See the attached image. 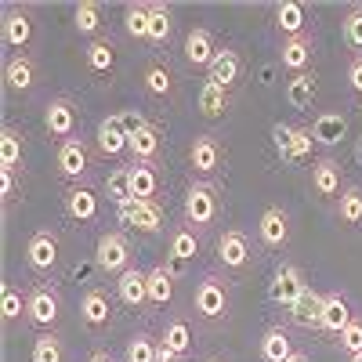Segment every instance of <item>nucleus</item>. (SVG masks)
I'll use <instances>...</instances> for the list:
<instances>
[{"mask_svg": "<svg viewBox=\"0 0 362 362\" xmlns=\"http://www.w3.org/2000/svg\"><path fill=\"white\" fill-rule=\"evenodd\" d=\"M181 218H185V225L203 235L218 225L221 218V189L214 185V181L206 177H192V185L185 189V206H181Z\"/></svg>", "mask_w": 362, "mask_h": 362, "instance_id": "nucleus-1", "label": "nucleus"}, {"mask_svg": "<svg viewBox=\"0 0 362 362\" xmlns=\"http://www.w3.org/2000/svg\"><path fill=\"white\" fill-rule=\"evenodd\" d=\"M192 308L203 322H225L228 312H232V286L228 279L221 276L218 268H210L199 276L196 283V293H192Z\"/></svg>", "mask_w": 362, "mask_h": 362, "instance_id": "nucleus-2", "label": "nucleus"}, {"mask_svg": "<svg viewBox=\"0 0 362 362\" xmlns=\"http://www.w3.org/2000/svg\"><path fill=\"white\" fill-rule=\"evenodd\" d=\"M58 319H62V290L54 283H40L29 290V300H25V322L37 326L40 334L44 329H54Z\"/></svg>", "mask_w": 362, "mask_h": 362, "instance_id": "nucleus-3", "label": "nucleus"}, {"mask_svg": "<svg viewBox=\"0 0 362 362\" xmlns=\"http://www.w3.org/2000/svg\"><path fill=\"white\" fill-rule=\"evenodd\" d=\"M95 264L98 272H105V276H124V272L134 264V254H131V239L119 232V228H109L98 235V247H95Z\"/></svg>", "mask_w": 362, "mask_h": 362, "instance_id": "nucleus-4", "label": "nucleus"}, {"mask_svg": "<svg viewBox=\"0 0 362 362\" xmlns=\"http://www.w3.org/2000/svg\"><path fill=\"white\" fill-rule=\"evenodd\" d=\"M308 290V279H305V268L293 264V261H283L276 272H272V283H268V300L279 308H293L300 297Z\"/></svg>", "mask_w": 362, "mask_h": 362, "instance_id": "nucleus-5", "label": "nucleus"}, {"mask_svg": "<svg viewBox=\"0 0 362 362\" xmlns=\"http://www.w3.org/2000/svg\"><path fill=\"white\" fill-rule=\"evenodd\" d=\"M116 221L131 225L145 235H156L167 225V210H163L160 199H127L124 206H116Z\"/></svg>", "mask_w": 362, "mask_h": 362, "instance_id": "nucleus-6", "label": "nucleus"}, {"mask_svg": "<svg viewBox=\"0 0 362 362\" xmlns=\"http://www.w3.org/2000/svg\"><path fill=\"white\" fill-rule=\"evenodd\" d=\"M0 33H4V47H11L15 54H22L29 44H33V33H37L33 8H29V4H4Z\"/></svg>", "mask_w": 362, "mask_h": 362, "instance_id": "nucleus-7", "label": "nucleus"}, {"mask_svg": "<svg viewBox=\"0 0 362 362\" xmlns=\"http://www.w3.org/2000/svg\"><path fill=\"white\" fill-rule=\"evenodd\" d=\"M54 167H58V177H66L69 185H80L90 174V167H95V153H90V145L83 138H69V141L58 145Z\"/></svg>", "mask_w": 362, "mask_h": 362, "instance_id": "nucleus-8", "label": "nucleus"}, {"mask_svg": "<svg viewBox=\"0 0 362 362\" xmlns=\"http://www.w3.org/2000/svg\"><path fill=\"white\" fill-rule=\"evenodd\" d=\"M44 131H47L58 145L69 141V138H76V131H80V105H76L69 95L51 98L47 109H44Z\"/></svg>", "mask_w": 362, "mask_h": 362, "instance_id": "nucleus-9", "label": "nucleus"}, {"mask_svg": "<svg viewBox=\"0 0 362 362\" xmlns=\"http://www.w3.org/2000/svg\"><path fill=\"white\" fill-rule=\"evenodd\" d=\"M58 257H62V243H58V232L51 228H40L29 235L25 243V268L37 272V276H51L58 268Z\"/></svg>", "mask_w": 362, "mask_h": 362, "instance_id": "nucleus-10", "label": "nucleus"}, {"mask_svg": "<svg viewBox=\"0 0 362 362\" xmlns=\"http://www.w3.org/2000/svg\"><path fill=\"white\" fill-rule=\"evenodd\" d=\"M254 261V243L243 228H225L218 235V264L225 272H243Z\"/></svg>", "mask_w": 362, "mask_h": 362, "instance_id": "nucleus-11", "label": "nucleus"}, {"mask_svg": "<svg viewBox=\"0 0 362 362\" xmlns=\"http://www.w3.org/2000/svg\"><path fill=\"white\" fill-rule=\"evenodd\" d=\"M189 167L196 177H210L225 167V145L214 134H196L189 145Z\"/></svg>", "mask_w": 362, "mask_h": 362, "instance_id": "nucleus-12", "label": "nucleus"}, {"mask_svg": "<svg viewBox=\"0 0 362 362\" xmlns=\"http://www.w3.org/2000/svg\"><path fill=\"white\" fill-rule=\"evenodd\" d=\"M290 214L283 206H264V214L257 218V239L264 250H286L290 247Z\"/></svg>", "mask_w": 362, "mask_h": 362, "instance_id": "nucleus-13", "label": "nucleus"}, {"mask_svg": "<svg viewBox=\"0 0 362 362\" xmlns=\"http://www.w3.org/2000/svg\"><path fill=\"white\" fill-rule=\"evenodd\" d=\"M312 192L319 199H341V192H344V167L334 156H319L312 163Z\"/></svg>", "mask_w": 362, "mask_h": 362, "instance_id": "nucleus-14", "label": "nucleus"}, {"mask_svg": "<svg viewBox=\"0 0 362 362\" xmlns=\"http://www.w3.org/2000/svg\"><path fill=\"white\" fill-rule=\"evenodd\" d=\"M37 76H40V69H37V58L29 54V51L4 58V87H8V90H18V95H25V90L37 87Z\"/></svg>", "mask_w": 362, "mask_h": 362, "instance_id": "nucleus-15", "label": "nucleus"}, {"mask_svg": "<svg viewBox=\"0 0 362 362\" xmlns=\"http://www.w3.org/2000/svg\"><path fill=\"white\" fill-rule=\"evenodd\" d=\"M322 308H326V293H319L315 286H308L305 297H300L297 305L286 312V319H290V326L312 334V329H322Z\"/></svg>", "mask_w": 362, "mask_h": 362, "instance_id": "nucleus-16", "label": "nucleus"}, {"mask_svg": "<svg viewBox=\"0 0 362 362\" xmlns=\"http://www.w3.org/2000/svg\"><path fill=\"white\" fill-rule=\"evenodd\" d=\"M116 297L124 300L127 308H134V312L153 308V305H148V272H141L138 264H131L124 276L116 279Z\"/></svg>", "mask_w": 362, "mask_h": 362, "instance_id": "nucleus-17", "label": "nucleus"}, {"mask_svg": "<svg viewBox=\"0 0 362 362\" xmlns=\"http://www.w3.org/2000/svg\"><path fill=\"white\" fill-rule=\"evenodd\" d=\"M62 206H66V218L73 221H95L98 218V192L87 185V181H80V185H66L62 192Z\"/></svg>", "mask_w": 362, "mask_h": 362, "instance_id": "nucleus-18", "label": "nucleus"}, {"mask_svg": "<svg viewBox=\"0 0 362 362\" xmlns=\"http://www.w3.org/2000/svg\"><path fill=\"white\" fill-rule=\"evenodd\" d=\"M239 76H243V58H239V51L228 47V44L218 47L214 62L206 66V83H218V87L232 90V87L239 83Z\"/></svg>", "mask_w": 362, "mask_h": 362, "instance_id": "nucleus-19", "label": "nucleus"}, {"mask_svg": "<svg viewBox=\"0 0 362 362\" xmlns=\"http://www.w3.org/2000/svg\"><path fill=\"white\" fill-rule=\"evenodd\" d=\"M80 322L87 329H95V334L112 322V300H109L105 290H98V286L83 290V297H80Z\"/></svg>", "mask_w": 362, "mask_h": 362, "instance_id": "nucleus-20", "label": "nucleus"}, {"mask_svg": "<svg viewBox=\"0 0 362 362\" xmlns=\"http://www.w3.org/2000/svg\"><path fill=\"white\" fill-rule=\"evenodd\" d=\"M351 319H355L351 300H348L341 290H329V293H326V308H322V334L341 337L344 329L351 326Z\"/></svg>", "mask_w": 362, "mask_h": 362, "instance_id": "nucleus-21", "label": "nucleus"}, {"mask_svg": "<svg viewBox=\"0 0 362 362\" xmlns=\"http://www.w3.org/2000/svg\"><path fill=\"white\" fill-rule=\"evenodd\" d=\"M127 153L134 163H156L160 167V156H163V131L156 124H145L138 134H131V145Z\"/></svg>", "mask_w": 362, "mask_h": 362, "instance_id": "nucleus-22", "label": "nucleus"}, {"mask_svg": "<svg viewBox=\"0 0 362 362\" xmlns=\"http://www.w3.org/2000/svg\"><path fill=\"white\" fill-rule=\"evenodd\" d=\"M174 283H177V268L170 261H160V264L148 268V305L167 308L174 300Z\"/></svg>", "mask_w": 362, "mask_h": 362, "instance_id": "nucleus-23", "label": "nucleus"}, {"mask_svg": "<svg viewBox=\"0 0 362 362\" xmlns=\"http://www.w3.org/2000/svg\"><path fill=\"white\" fill-rule=\"evenodd\" d=\"M312 58H315V40L312 37H293L279 44V66L286 73H308L312 69Z\"/></svg>", "mask_w": 362, "mask_h": 362, "instance_id": "nucleus-24", "label": "nucleus"}, {"mask_svg": "<svg viewBox=\"0 0 362 362\" xmlns=\"http://www.w3.org/2000/svg\"><path fill=\"white\" fill-rule=\"evenodd\" d=\"M127 145H131V138H127L124 124H119V112H109L98 124V153L109 160H119L127 153Z\"/></svg>", "mask_w": 362, "mask_h": 362, "instance_id": "nucleus-25", "label": "nucleus"}, {"mask_svg": "<svg viewBox=\"0 0 362 362\" xmlns=\"http://www.w3.org/2000/svg\"><path fill=\"white\" fill-rule=\"evenodd\" d=\"M127 177H131V199H160L163 177H160L156 163H131Z\"/></svg>", "mask_w": 362, "mask_h": 362, "instance_id": "nucleus-26", "label": "nucleus"}, {"mask_svg": "<svg viewBox=\"0 0 362 362\" xmlns=\"http://www.w3.org/2000/svg\"><path fill=\"white\" fill-rule=\"evenodd\" d=\"M276 29L283 33V40L293 37H308V11L297 0H279L276 4Z\"/></svg>", "mask_w": 362, "mask_h": 362, "instance_id": "nucleus-27", "label": "nucleus"}, {"mask_svg": "<svg viewBox=\"0 0 362 362\" xmlns=\"http://www.w3.org/2000/svg\"><path fill=\"white\" fill-rule=\"evenodd\" d=\"M160 341H163L170 351H177L185 362L196 355V337H192V326H189V319H181V315H174V319H167V322H163V329H160Z\"/></svg>", "mask_w": 362, "mask_h": 362, "instance_id": "nucleus-28", "label": "nucleus"}, {"mask_svg": "<svg viewBox=\"0 0 362 362\" xmlns=\"http://www.w3.org/2000/svg\"><path fill=\"white\" fill-rule=\"evenodd\" d=\"M272 138H276V148L283 160H300L312 148V131H300L290 124H276L272 127Z\"/></svg>", "mask_w": 362, "mask_h": 362, "instance_id": "nucleus-29", "label": "nucleus"}, {"mask_svg": "<svg viewBox=\"0 0 362 362\" xmlns=\"http://www.w3.org/2000/svg\"><path fill=\"white\" fill-rule=\"evenodd\" d=\"M293 341H290V329L286 326H268L261 334V344H257V355L261 362H286L293 355Z\"/></svg>", "mask_w": 362, "mask_h": 362, "instance_id": "nucleus-30", "label": "nucleus"}, {"mask_svg": "<svg viewBox=\"0 0 362 362\" xmlns=\"http://www.w3.org/2000/svg\"><path fill=\"white\" fill-rule=\"evenodd\" d=\"M214 54H218V44H214V37H210V29H203V25L189 29V37H185V62L196 66V69H206L210 62H214Z\"/></svg>", "mask_w": 362, "mask_h": 362, "instance_id": "nucleus-31", "label": "nucleus"}, {"mask_svg": "<svg viewBox=\"0 0 362 362\" xmlns=\"http://www.w3.org/2000/svg\"><path fill=\"white\" fill-rule=\"evenodd\" d=\"M199 254V235L189 228V225H174L170 235H167V261L177 268V264H185Z\"/></svg>", "mask_w": 362, "mask_h": 362, "instance_id": "nucleus-32", "label": "nucleus"}, {"mask_svg": "<svg viewBox=\"0 0 362 362\" xmlns=\"http://www.w3.org/2000/svg\"><path fill=\"white\" fill-rule=\"evenodd\" d=\"M141 83L153 98H174L177 95V76L167 62H148L141 73Z\"/></svg>", "mask_w": 362, "mask_h": 362, "instance_id": "nucleus-33", "label": "nucleus"}, {"mask_svg": "<svg viewBox=\"0 0 362 362\" xmlns=\"http://www.w3.org/2000/svg\"><path fill=\"white\" fill-rule=\"evenodd\" d=\"M228 105H232V90H225V87H218V83H206V80H203V87L196 90V109H199V116L221 119V116L228 112Z\"/></svg>", "mask_w": 362, "mask_h": 362, "instance_id": "nucleus-34", "label": "nucleus"}, {"mask_svg": "<svg viewBox=\"0 0 362 362\" xmlns=\"http://www.w3.org/2000/svg\"><path fill=\"white\" fill-rule=\"evenodd\" d=\"M308 131H312V141H319V145H337L348 134V116H341V112H319Z\"/></svg>", "mask_w": 362, "mask_h": 362, "instance_id": "nucleus-35", "label": "nucleus"}, {"mask_svg": "<svg viewBox=\"0 0 362 362\" xmlns=\"http://www.w3.org/2000/svg\"><path fill=\"white\" fill-rule=\"evenodd\" d=\"M83 62H87L90 73H98V76L112 73L116 69V40L112 37H95L87 44V51H83Z\"/></svg>", "mask_w": 362, "mask_h": 362, "instance_id": "nucleus-36", "label": "nucleus"}, {"mask_svg": "<svg viewBox=\"0 0 362 362\" xmlns=\"http://www.w3.org/2000/svg\"><path fill=\"white\" fill-rule=\"evenodd\" d=\"M174 37V8L148 4V47H167Z\"/></svg>", "mask_w": 362, "mask_h": 362, "instance_id": "nucleus-37", "label": "nucleus"}, {"mask_svg": "<svg viewBox=\"0 0 362 362\" xmlns=\"http://www.w3.org/2000/svg\"><path fill=\"white\" fill-rule=\"evenodd\" d=\"M22 156H25V134L15 124H4L0 127V170H18Z\"/></svg>", "mask_w": 362, "mask_h": 362, "instance_id": "nucleus-38", "label": "nucleus"}, {"mask_svg": "<svg viewBox=\"0 0 362 362\" xmlns=\"http://www.w3.org/2000/svg\"><path fill=\"white\" fill-rule=\"evenodd\" d=\"M25 300H29V290H22L18 283H4V290H0V319L8 326L25 319Z\"/></svg>", "mask_w": 362, "mask_h": 362, "instance_id": "nucleus-39", "label": "nucleus"}, {"mask_svg": "<svg viewBox=\"0 0 362 362\" xmlns=\"http://www.w3.org/2000/svg\"><path fill=\"white\" fill-rule=\"evenodd\" d=\"M29 362H66V344L54 329H44L37 334L33 348H29Z\"/></svg>", "mask_w": 362, "mask_h": 362, "instance_id": "nucleus-40", "label": "nucleus"}, {"mask_svg": "<svg viewBox=\"0 0 362 362\" xmlns=\"http://www.w3.org/2000/svg\"><path fill=\"white\" fill-rule=\"evenodd\" d=\"M73 25H76V33L83 37H102L98 29H102V4L98 0H80V4L73 8Z\"/></svg>", "mask_w": 362, "mask_h": 362, "instance_id": "nucleus-41", "label": "nucleus"}, {"mask_svg": "<svg viewBox=\"0 0 362 362\" xmlns=\"http://www.w3.org/2000/svg\"><path fill=\"white\" fill-rule=\"evenodd\" d=\"M156 355H160V337H153L148 329L131 334V341L124 348V362H156Z\"/></svg>", "mask_w": 362, "mask_h": 362, "instance_id": "nucleus-42", "label": "nucleus"}, {"mask_svg": "<svg viewBox=\"0 0 362 362\" xmlns=\"http://www.w3.org/2000/svg\"><path fill=\"white\" fill-rule=\"evenodd\" d=\"M286 102L293 109H312L315 102V73H297L286 80Z\"/></svg>", "mask_w": 362, "mask_h": 362, "instance_id": "nucleus-43", "label": "nucleus"}, {"mask_svg": "<svg viewBox=\"0 0 362 362\" xmlns=\"http://www.w3.org/2000/svg\"><path fill=\"white\" fill-rule=\"evenodd\" d=\"M337 218H341L344 228L362 225V185H344V192L337 199Z\"/></svg>", "mask_w": 362, "mask_h": 362, "instance_id": "nucleus-44", "label": "nucleus"}, {"mask_svg": "<svg viewBox=\"0 0 362 362\" xmlns=\"http://www.w3.org/2000/svg\"><path fill=\"white\" fill-rule=\"evenodd\" d=\"M124 29H127L131 40L148 44V4L145 0H134V4L124 8Z\"/></svg>", "mask_w": 362, "mask_h": 362, "instance_id": "nucleus-45", "label": "nucleus"}, {"mask_svg": "<svg viewBox=\"0 0 362 362\" xmlns=\"http://www.w3.org/2000/svg\"><path fill=\"white\" fill-rule=\"evenodd\" d=\"M341 37H344V44H348L351 51L362 54V4H355V8L344 11V18H341Z\"/></svg>", "mask_w": 362, "mask_h": 362, "instance_id": "nucleus-46", "label": "nucleus"}, {"mask_svg": "<svg viewBox=\"0 0 362 362\" xmlns=\"http://www.w3.org/2000/svg\"><path fill=\"white\" fill-rule=\"evenodd\" d=\"M105 196L112 206H124L131 199V177H127V167H116L109 177H105Z\"/></svg>", "mask_w": 362, "mask_h": 362, "instance_id": "nucleus-47", "label": "nucleus"}, {"mask_svg": "<svg viewBox=\"0 0 362 362\" xmlns=\"http://www.w3.org/2000/svg\"><path fill=\"white\" fill-rule=\"evenodd\" d=\"M337 344H341V351H344L348 358L362 355V319H351V326L337 337Z\"/></svg>", "mask_w": 362, "mask_h": 362, "instance_id": "nucleus-48", "label": "nucleus"}, {"mask_svg": "<svg viewBox=\"0 0 362 362\" xmlns=\"http://www.w3.org/2000/svg\"><path fill=\"white\" fill-rule=\"evenodd\" d=\"M18 192H22L18 170H0V203H4V210L18 199Z\"/></svg>", "mask_w": 362, "mask_h": 362, "instance_id": "nucleus-49", "label": "nucleus"}, {"mask_svg": "<svg viewBox=\"0 0 362 362\" xmlns=\"http://www.w3.org/2000/svg\"><path fill=\"white\" fill-rule=\"evenodd\" d=\"M119 124H124V131H127V138H131V134H138V131L148 124V119H145V112H138V109H124V112H119Z\"/></svg>", "mask_w": 362, "mask_h": 362, "instance_id": "nucleus-50", "label": "nucleus"}, {"mask_svg": "<svg viewBox=\"0 0 362 362\" xmlns=\"http://www.w3.org/2000/svg\"><path fill=\"white\" fill-rule=\"evenodd\" d=\"M348 87L355 90V95H362V54H355L348 62Z\"/></svg>", "mask_w": 362, "mask_h": 362, "instance_id": "nucleus-51", "label": "nucleus"}, {"mask_svg": "<svg viewBox=\"0 0 362 362\" xmlns=\"http://www.w3.org/2000/svg\"><path fill=\"white\" fill-rule=\"evenodd\" d=\"M87 362H116V358H112V351H105V348H95V351L87 355Z\"/></svg>", "mask_w": 362, "mask_h": 362, "instance_id": "nucleus-52", "label": "nucleus"}, {"mask_svg": "<svg viewBox=\"0 0 362 362\" xmlns=\"http://www.w3.org/2000/svg\"><path fill=\"white\" fill-rule=\"evenodd\" d=\"M286 362H312V355H308V351H293Z\"/></svg>", "mask_w": 362, "mask_h": 362, "instance_id": "nucleus-53", "label": "nucleus"}, {"mask_svg": "<svg viewBox=\"0 0 362 362\" xmlns=\"http://www.w3.org/2000/svg\"><path fill=\"white\" fill-rule=\"evenodd\" d=\"M355 156H358V163H362V138H358V148H355Z\"/></svg>", "mask_w": 362, "mask_h": 362, "instance_id": "nucleus-54", "label": "nucleus"}, {"mask_svg": "<svg viewBox=\"0 0 362 362\" xmlns=\"http://www.w3.org/2000/svg\"><path fill=\"white\" fill-rule=\"evenodd\" d=\"M203 362H225V358H218V355H210V358H203Z\"/></svg>", "mask_w": 362, "mask_h": 362, "instance_id": "nucleus-55", "label": "nucleus"}, {"mask_svg": "<svg viewBox=\"0 0 362 362\" xmlns=\"http://www.w3.org/2000/svg\"><path fill=\"white\" fill-rule=\"evenodd\" d=\"M348 362H362V355H355V358H348Z\"/></svg>", "mask_w": 362, "mask_h": 362, "instance_id": "nucleus-56", "label": "nucleus"}]
</instances>
